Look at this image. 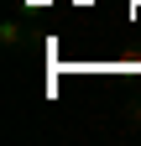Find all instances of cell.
Listing matches in <instances>:
<instances>
[{
	"mask_svg": "<svg viewBox=\"0 0 141 146\" xmlns=\"http://www.w3.org/2000/svg\"><path fill=\"white\" fill-rule=\"evenodd\" d=\"M0 42H5L11 52H21V47L31 42V31H26V21H16V16H5V21H0Z\"/></svg>",
	"mask_w": 141,
	"mask_h": 146,
	"instance_id": "cell-1",
	"label": "cell"
},
{
	"mask_svg": "<svg viewBox=\"0 0 141 146\" xmlns=\"http://www.w3.org/2000/svg\"><path fill=\"white\" fill-rule=\"evenodd\" d=\"M136 125H141V110H136Z\"/></svg>",
	"mask_w": 141,
	"mask_h": 146,
	"instance_id": "cell-2",
	"label": "cell"
}]
</instances>
